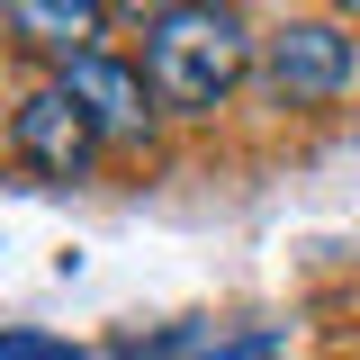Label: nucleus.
Returning a JSON list of instances; mask_svg holds the SVG:
<instances>
[{"instance_id": "3", "label": "nucleus", "mask_w": 360, "mask_h": 360, "mask_svg": "<svg viewBox=\"0 0 360 360\" xmlns=\"http://www.w3.org/2000/svg\"><path fill=\"white\" fill-rule=\"evenodd\" d=\"M9 135H18V153H27L45 180H82V172H90V153H99V127L72 108V90H63V82L37 90V99L18 108V127H9Z\"/></svg>"}, {"instance_id": "4", "label": "nucleus", "mask_w": 360, "mask_h": 360, "mask_svg": "<svg viewBox=\"0 0 360 360\" xmlns=\"http://www.w3.org/2000/svg\"><path fill=\"white\" fill-rule=\"evenodd\" d=\"M63 90H72V108H82V117L108 135V144H144L153 108H144V82H135L127 63H108V54H82V63L63 72Z\"/></svg>"}, {"instance_id": "1", "label": "nucleus", "mask_w": 360, "mask_h": 360, "mask_svg": "<svg viewBox=\"0 0 360 360\" xmlns=\"http://www.w3.org/2000/svg\"><path fill=\"white\" fill-rule=\"evenodd\" d=\"M243 63H252V27L234 9H189L180 0V9H153V27H144V90L180 117H207L243 82Z\"/></svg>"}, {"instance_id": "2", "label": "nucleus", "mask_w": 360, "mask_h": 360, "mask_svg": "<svg viewBox=\"0 0 360 360\" xmlns=\"http://www.w3.org/2000/svg\"><path fill=\"white\" fill-rule=\"evenodd\" d=\"M352 72H360V54L333 18H288L262 37V82L279 108H333L352 90Z\"/></svg>"}, {"instance_id": "5", "label": "nucleus", "mask_w": 360, "mask_h": 360, "mask_svg": "<svg viewBox=\"0 0 360 360\" xmlns=\"http://www.w3.org/2000/svg\"><path fill=\"white\" fill-rule=\"evenodd\" d=\"M9 27H27V37L37 45H54V54H72V63H82V54H99V9H45V0H18V9H9Z\"/></svg>"}, {"instance_id": "6", "label": "nucleus", "mask_w": 360, "mask_h": 360, "mask_svg": "<svg viewBox=\"0 0 360 360\" xmlns=\"http://www.w3.org/2000/svg\"><path fill=\"white\" fill-rule=\"evenodd\" d=\"M0 360H72V352L45 342V333H0Z\"/></svg>"}]
</instances>
